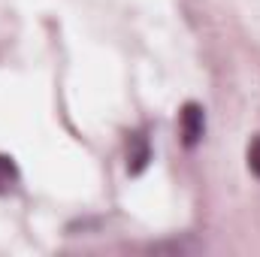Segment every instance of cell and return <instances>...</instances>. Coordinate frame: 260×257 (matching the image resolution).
Instances as JSON below:
<instances>
[{
    "label": "cell",
    "instance_id": "6da1fadb",
    "mask_svg": "<svg viewBox=\"0 0 260 257\" xmlns=\"http://www.w3.org/2000/svg\"><path fill=\"white\" fill-rule=\"evenodd\" d=\"M179 133H182L185 148L200 145V139L206 136V112H203L200 103H185L182 106V112H179Z\"/></svg>",
    "mask_w": 260,
    "mask_h": 257
},
{
    "label": "cell",
    "instance_id": "3957f363",
    "mask_svg": "<svg viewBox=\"0 0 260 257\" xmlns=\"http://www.w3.org/2000/svg\"><path fill=\"white\" fill-rule=\"evenodd\" d=\"M18 182V167L9 154H0V194H9Z\"/></svg>",
    "mask_w": 260,
    "mask_h": 257
},
{
    "label": "cell",
    "instance_id": "7a4b0ae2",
    "mask_svg": "<svg viewBox=\"0 0 260 257\" xmlns=\"http://www.w3.org/2000/svg\"><path fill=\"white\" fill-rule=\"evenodd\" d=\"M151 160V145H148V136L145 133H133L127 142V170L133 176H139Z\"/></svg>",
    "mask_w": 260,
    "mask_h": 257
},
{
    "label": "cell",
    "instance_id": "277c9868",
    "mask_svg": "<svg viewBox=\"0 0 260 257\" xmlns=\"http://www.w3.org/2000/svg\"><path fill=\"white\" fill-rule=\"evenodd\" d=\"M248 170L260 179V136H254L248 145Z\"/></svg>",
    "mask_w": 260,
    "mask_h": 257
}]
</instances>
